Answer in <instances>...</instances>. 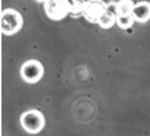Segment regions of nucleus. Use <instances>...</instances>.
<instances>
[{
	"label": "nucleus",
	"mask_w": 150,
	"mask_h": 136,
	"mask_svg": "<svg viewBox=\"0 0 150 136\" xmlns=\"http://www.w3.org/2000/svg\"><path fill=\"white\" fill-rule=\"evenodd\" d=\"M134 22H136V19H134L133 15H118L115 25L121 29H128L134 25Z\"/></svg>",
	"instance_id": "obj_8"
},
{
	"label": "nucleus",
	"mask_w": 150,
	"mask_h": 136,
	"mask_svg": "<svg viewBox=\"0 0 150 136\" xmlns=\"http://www.w3.org/2000/svg\"><path fill=\"white\" fill-rule=\"evenodd\" d=\"M0 25H1V32L4 35H13L16 34L22 25H23V18L22 15L15 10V9H4L1 12V21H0Z\"/></svg>",
	"instance_id": "obj_1"
},
{
	"label": "nucleus",
	"mask_w": 150,
	"mask_h": 136,
	"mask_svg": "<svg viewBox=\"0 0 150 136\" xmlns=\"http://www.w3.org/2000/svg\"><path fill=\"white\" fill-rule=\"evenodd\" d=\"M71 1H86V0H71Z\"/></svg>",
	"instance_id": "obj_11"
},
{
	"label": "nucleus",
	"mask_w": 150,
	"mask_h": 136,
	"mask_svg": "<svg viewBox=\"0 0 150 136\" xmlns=\"http://www.w3.org/2000/svg\"><path fill=\"white\" fill-rule=\"evenodd\" d=\"M136 3L133 0H118L117 1V13L118 15H133Z\"/></svg>",
	"instance_id": "obj_7"
},
{
	"label": "nucleus",
	"mask_w": 150,
	"mask_h": 136,
	"mask_svg": "<svg viewBox=\"0 0 150 136\" xmlns=\"http://www.w3.org/2000/svg\"><path fill=\"white\" fill-rule=\"evenodd\" d=\"M114 24H117V16L115 15H111L109 12H105L100 16V19L98 21V25H99L100 28H103V29H108V28L114 26Z\"/></svg>",
	"instance_id": "obj_9"
},
{
	"label": "nucleus",
	"mask_w": 150,
	"mask_h": 136,
	"mask_svg": "<svg viewBox=\"0 0 150 136\" xmlns=\"http://www.w3.org/2000/svg\"><path fill=\"white\" fill-rule=\"evenodd\" d=\"M21 125L28 133H38L45 126L44 114L38 110H28L21 116Z\"/></svg>",
	"instance_id": "obj_3"
},
{
	"label": "nucleus",
	"mask_w": 150,
	"mask_h": 136,
	"mask_svg": "<svg viewBox=\"0 0 150 136\" xmlns=\"http://www.w3.org/2000/svg\"><path fill=\"white\" fill-rule=\"evenodd\" d=\"M106 12V3L102 0H86L83 16L92 24H98L100 16Z\"/></svg>",
	"instance_id": "obj_5"
},
{
	"label": "nucleus",
	"mask_w": 150,
	"mask_h": 136,
	"mask_svg": "<svg viewBox=\"0 0 150 136\" xmlns=\"http://www.w3.org/2000/svg\"><path fill=\"white\" fill-rule=\"evenodd\" d=\"M44 75V66L38 60H28L21 67V76L28 84H37Z\"/></svg>",
	"instance_id": "obj_4"
},
{
	"label": "nucleus",
	"mask_w": 150,
	"mask_h": 136,
	"mask_svg": "<svg viewBox=\"0 0 150 136\" xmlns=\"http://www.w3.org/2000/svg\"><path fill=\"white\" fill-rule=\"evenodd\" d=\"M133 16L136 19V22H147L150 21V1H139L134 6L133 10Z\"/></svg>",
	"instance_id": "obj_6"
},
{
	"label": "nucleus",
	"mask_w": 150,
	"mask_h": 136,
	"mask_svg": "<svg viewBox=\"0 0 150 136\" xmlns=\"http://www.w3.org/2000/svg\"><path fill=\"white\" fill-rule=\"evenodd\" d=\"M83 10H85V1H71L70 15H71L73 18H76V16H83Z\"/></svg>",
	"instance_id": "obj_10"
},
{
	"label": "nucleus",
	"mask_w": 150,
	"mask_h": 136,
	"mask_svg": "<svg viewBox=\"0 0 150 136\" xmlns=\"http://www.w3.org/2000/svg\"><path fill=\"white\" fill-rule=\"evenodd\" d=\"M71 0H45L44 10L45 15L52 21H61L67 15H70Z\"/></svg>",
	"instance_id": "obj_2"
}]
</instances>
